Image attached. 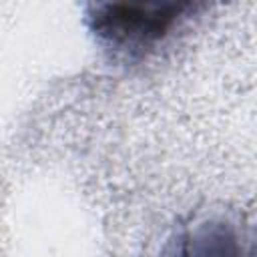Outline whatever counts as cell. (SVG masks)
<instances>
[{
  "label": "cell",
  "instance_id": "obj_1",
  "mask_svg": "<svg viewBox=\"0 0 257 257\" xmlns=\"http://www.w3.org/2000/svg\"><path fill=\"white\" fill-rule=\"evenodd\" d=\"M189 8L187 2L165 4H102L96 6L92 30L116 48H147L161 40L175 20Z\"/></svg>",
  "mask_w": 257,
  "mask_h": 257
},
{
  "label": "cell",
  "instance_id": "obj_2",
  "mask_svg": "<svg viewBox=\"0 0 257 257\" xmlns=\"http://www.w3.org/2000/svg\"><path fill=\"white\" fill-rule=\"evenodd\" d=\"M181 257H245L235 229L225 221H209L187 237Z\"/></svg>",
  "mask_w": 257,
  "mask_h": 257
}]
</instances>
